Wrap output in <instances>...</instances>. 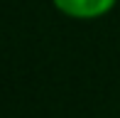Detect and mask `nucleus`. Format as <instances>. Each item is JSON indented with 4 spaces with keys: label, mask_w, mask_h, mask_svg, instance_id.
I'll list each match as a JSON object with an SVG mask.
<instances>
[{
    "label": "nucleus",
    "mask_w": 120,
    "mask_h": 118,
    "mask_svg": "<svg viewBox=\"0 0 120 118\" xmlns=\"http://www.w3.org/2000/svg\"><path fill=\"white\" fill-rule=\"evenodd\" d=\"M59 15L79 22H93L115 10L118 0H49Z\"/></svg>",
    "instance_id": "f257e3e1"
}]
</instances>
